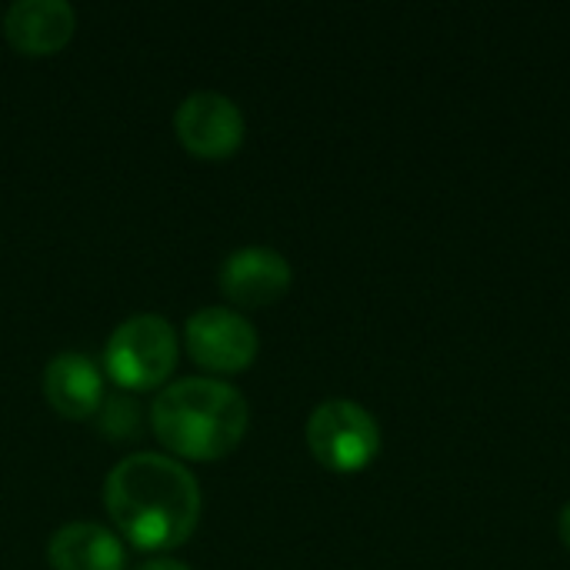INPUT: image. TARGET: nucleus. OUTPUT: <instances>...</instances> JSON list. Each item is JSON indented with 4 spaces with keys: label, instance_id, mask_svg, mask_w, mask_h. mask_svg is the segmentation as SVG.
I'll use <instances>...</instances> for the list:
<instances>
[{
    "label": "nucleus",
    "instance_id": "nucleus-5",
    "mask_svg": "<svg viewBox=\"0 0 570 570\" xmlns=\"http://www.w3.org/2000/svg\"><path fill=\"white\" fill-rule=\"evenodd\" d=\"M187 354L210 374H240L254 364L261 337L254 324L230 307H200L184 327Z\"/></svg>",
    "mask_w": 570,
    "mask_h": 570
},
{
    "label": "nucleus",
    "instance_id": "nucleus-10",
    "mask_svg": "<svg viewBox=\"0 0 570 570\" xmlns=\"http://www.w3.org/2000/svg\"><path fill=\"white\" fill-rule=\"evenodd\" d=\"M47 564L50 570H124L127 554L104 524L73 521L47 541Z\"/></svg>",
    "mask_w": 570,
    "mask_h": 570
},
{
    "label": "nucleus",
    "instance_id": "nucleus-7",
    "mask_svg": "<svg viewBox=\"0 0 570 570\" xmlns=\"http://www.w3.org/2000/svg\"><path fill=\"white\" fill-rule=\"evenodd\" d=\"M294 271L284 254L274 247H240L234 250L217 274L220 294L247 311L271 307L291 291Z\"/></svg>",
    "mask_w": 570,
    "mask_h": 570
},
{
    "label": "nucleus",
    "instance_id": "nucleus-9",
    "mask_svg": "<svg viewBox=\"0 0 570 570\" xmlns=\"http://www.w3.org/2000/svg\"><path fill=\"white\" fill-rule=\"evenodd\" d=\"M43 397L60 417L83 421L104 404V377L87 354L63 351L43 367Z\"/></svg>",
    "mask_w": 570,
    "mask_h": 570
},
{
    "label": "nucleus",
    "instance_id": "nucleus-6",
    "mask_svg": "<svg viewBox=\"0 0 570 570\" xmlns=\"http://www.w3.org/2000/svg\"><path fill=\"white\" fill-rule=\"evenodd\" d=\"M174 134L187 154L200 160H224L244 144V114L230 97L197 90L177 104Z\"/></svg>",
    "mask_w": 570,
    "mask_h": 570
},
{
    "label": "nucleus",
    "instance_id": "nucleus-8",
    "mask_svg": "<svg viewBox=\"0 0 570 570\" xmlns=\"http://www.w3.org/2000/svg\"><path fill=\"white\" fill-rule=\"evenodd\" d=\"M77 13L67 0H17L3 13V33L27 57H50L70 43Z\"/></svg>",
    "mask_w": 570,
    "mask_h": 570
},
{
    "label": "nucleus",
    "instance_id": "nucleus-2",
    "mask_svg": "<svg viewBox=\"0 0 570 570\" xmlns=\"http://www.w3.org/2000/svg\"><path fill=\"white\" fill-rule=\"evenodd\" d=\"M250 411L244 394L214 377H184L167 384L150 404L157 441L184 461H220L247 434Z\"/></svg>",
    "mask_w": 570,
    "mask_h": 570
},
{
    "label": "nucleus",
    "instance_id": "nucleus-4",
    "mask_svg": "<svg viewBox=\"0 0 570 570\" xmlns=\"http://www.w3.org/2000/svg\"><path fill=\"white\" fill-rule=\"evenodd\" d=\"M307 448L321 468L357 474L381 454V428L367 407L347 397H331L307 417Z\"/></svg>",
    "mask_w": 570,
    "mask_h": 570
},
{
    "label": "nucleus",
    "instance_id": "nucleus-3",
    "mask_svg": "<svg viewBox=\"0 0 570 570\" xmlns=\"http://www.w3.org/2000/svg\"><path fill=\"white\" fill-rule=\"evenodd\" d=\"M180 347L167 317L134 314L120 321L104 347V367L127 391H154L177 367Z\"/></svg>",
    "mask_w": 570,
    "mask_h": 570
},
{
    "label": "nucleus",
    "instance_id": "nucleus-13",
    "mask_svg": "<svg viewBox=\"0 0 570 570\" xmlns=\"http://www.w3.org/2000/svg\"><path fill=\"white\" fill-rule=\"evenodd\" d=\"M558 534H561L564 548H568V551H570V501H568V504H564L561 518H558Z\"/></svg>",
    "mask_w": 570,
    "mask_h": 570
},
{
    "label": "nucleus",
    "instance_id": "nucleus-12",
    "mask_svg": "<svg viewBox=\"0 0 570 570\" xmlns=\"http://www.w3.org/2000/svg\"><path fill=\"white\" fill-rule=\"evenodd\" d=\"M137 570H190L187 564H180V561H174V558H150V561H144Z\"/></svg>",
    "mask_w": 570,
    "mask_h": 570
},
{
    "label": "nucleus",
    "instance_id": "nucleus-1",
    "mask_svg": "<svg viewBox=\"0 0 570 570\" xmlns=\"http://www.w3.org/2000/svg\"><path fill=\"white\" fill-rule=\"evenodd\" d=\"M114 528L140 551H174L200 521V488L187 464L167 454H130L104 481Z\"/></svg>",
    "mask_w": 570,
    "mask_h": 570
},
{
    "label": "nucleus",
    "instance_id": "nucleus-11",
    "mask_svg": "<svg viewBox=\"0 0 570 570\" xmlns=\"http://www.w3.org/2000/svg\"><path fill=\"white\" fill-rule=\"evenodd\" d=\"M137 417H140L137 404L127 401V397H104V404H100V428L110 438L137 434Z\"/></svg>",
    "mask_w": 570,
    "mask_h": 570
}]
</instances>
